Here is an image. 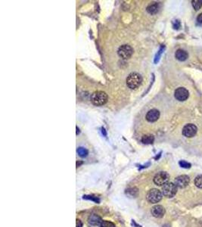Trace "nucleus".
<instances>
[{"label":"nucleus","instance_id":"423d86ee","mask_svg":"<svg viewBox=\"0 0 202 227\" xmlns=\"http://www.w3.org/2000/svg\"><path fill=\"white\" fill-rule=\"evenodd\" d=\"M170 179V176L167 173L164 171L159 172L154 176V182L155 185L158 186H163L166 183H167Z\"/></svg>","mask_w":202,"mask_h":227},{"label":"nucleus","instance_id":"a878e982","mask_svg":"<svg viewBox=\"0 0 202 227\" xmlns=\"http://www.w3.org/2000/svg\"><path fill=\"white\" fill-rule=\"evenodd\" d=\"M76 128H77V135H78V133H80V130H79L77 126V127H76Z\"/></svg>","mask_w":202,"mask_h":227},{"label":"nucleus","instance_id":"dca6fc26","mask_svg":"<svg viewBox=\"0 0 202 227\" xmlns=\"http://www.w3.org/2000/svg\"><path fill=\"white\" fill-rule=\"evenodd\" d=\"M77 154H78L79 156H80L81 157H85L88 155V151L85 148L80 147V148H77Z\"/></svg>","mask_w":202,"mask_h":227},{"label":"nucleus","instance_id":"0eeeda50","mask_svg":"<svg viewBox=\"0 0 202 227\" xmlns=\"http://www.w3.org/2000/svg\"><path fill=\"white\" fill-rule=\"evenodd\" d=\"M198 131L197 126L194 124H186L183 129V134L184 136L188 137V138H191L195 136Z\"/></svg>","mask_w":202,"mask_h":227},{"label":"nucleus","instance_id":"ddd939ff","mask_svg":"<svg viewBox=\"0 0 202 227\" xmlns=\"http://www.w3.org/2000/svg\"><path fill=\"white\" fill-rule=\"evenodd\" d=\"M175 57L179 61H184L188 58V54L186 51L183 50V49H178L175 53Z\"/></svg>","mask_w":202,"mask_h":227},{"label":"nucleus","instance_id":"2eb2a0df","mask_svg":"<svg viewBox=\"0 0 202 227\" xmlns=\"http://www.w3.org/2000/svg\"><path fill=\"white\" fill-rule=\"evenodd\" d=\"M158 10H159V6L157 3L151 4L147 7V11L151 15H155L156 13H157Z\"/></svg>","mask_w":202,"mask_h":227},{"label":"nucleus","instance_id":"9d476101","mask_svg":"<svg viewBox=\"0 0 202 227\" xmlns=\"http://www.w3.org/2000/svg\"><path fill=\"white\" fill-rule=\"evenodd\" d=\"M152 214L156 218H161L165 214V209L163 206L155 205L151 210Z\"/></svg>","mask_w":202,"mask_h":227},{"label":"nucleus","instance_id":"6ab92c4d","mask_svg":"<svg viewBox=\"0 0 202 227\" xmlns=\"http://www.w3.org/2000/svg\"><path fill=\"white\" fill-rule=\"evenodd\" d=\"M195 185L199 189H202V175H199L195 178Z\"/></svg>","mask_w":202,"mask_h":227},{"label":"nucleus","instance_id":"20e7f679","mask_svg":"<svg viewBox=\"0 0 202 227\" xmlns=\"http://www.w3.org/2000/svg\"><path fill=\"white\" fill-rule=\"evenodd\" d=\"M177 192V186L173 182H167L162 186V194L166 198H173Z\"/></svg>","mask_w":202,"mask_h":227},{"label":"nucleus","instance_id":"9b49d317","mask_svg":"<svg viewBox=\"0 0 202 227\" xmlns=\"http://www.w3.org/2000/svg\"><path fill=\"white\" fill-rule=\"evenodd\" d=\"M160 117V112L157 109H152L146 114V120L149 122H155Z\"/></svg>","mask_w":202,"mask_h":227},{"label":"nucleus","instance_id":"f257e3e1","mask_svg":"<svg viewBox=\"0 0 202 227\" xmlns=\"http://www.w3.org/2000/svg\"><path fill=\"white\" fill-rule=\"evenodd\" d=\"M142 77L138 73H131L127 78V85L131 89H136L141 85Z\"/></svg>","mask_w":202,"mask_h":227},{"label":"nucleus","instance_id":"412c9836","mask_svg":"<svg viewBox=\"0 0 202 227\" xmlns=\"http://www.w3.org/2000/svg\"><path fill=\"white\" fill-rule=\"evenodd\" d=\"M101 227H115V225L112 222L107 221V220H102L100 225Z\"/></svg>","mask_w":202,"mask_h":227},{"label":"nucleus","instance_id":"a211bd4d","mask_svg":"<svg viewBox=\"0 0 202 227\" xmlns=\"http://www.w3.org/2000/svg\"><path fill=\"white\" fill-rule=\"evenodd\" d=\"M83 198V199H86V200L92 201L95 202V203H97V204H98V203L100 202L99 198H98V197L94 196V195H84Z\"/></svg>","mask_w":202,"mask_h":227},{"label":"nucleus","instance_id":"aec40b11","mask_svg":"<svg viewBox=\"0 0 202 227\" xmlns=\"http://www.w3.org/2000/svg\"><path fill=\"white\" fill-rule=\"evenodd\" d=\"M138 192L137 189L136 188H131V189H128L126 190V193L128 194L129 195H130L131 197H135L136 195Z\"/></svg>","mask_w":202,"mask_h":227},{"label":"nucleus","instance_id":"b1692460","mask_svg":"<svg viewBox=\"0 0 202 227\" xmlns=\"http://www.w3.org/2000/svg\"><path fill=\"white\" fill-rule=\"evenodd\" d=\"M197 21H198L199 23H202V13L199 14L198 16V18H197Z\"/></svg>","mask_w":202,"mask_h":227},{"label":"nucleus","instance_id":"1a4fd4ad","mask_svg":"<svg viewBox=\"0 0 202 227\" xmlns=\"http://www.w3.org/2000/svg\"><path fill=\"white\" fill-rule=\"evenodd\" d=\"M189 182V177L186 176V175H182V176L176 177L175 179V181H174V184L177 187L180 188V189H183V188H186V186H188Z\"/></svg>","mask_w":202,"mask_h":227},{"label":"nucleus","instance_id":"f8f14e48","mask_svg":"<svg viewBox=\"0 0 202 227\" xmlns=\"http://www.w3.org/2000/svg\"><path fill=\"white\" fill-rule=\"evenodd\" d=\"M102 222V218L97 214L90 215L89 219H88V223L90 226H99L101 225Z\"/></svg>","mask_w":202,"mask_h":227},{"label":"nucleus","instance_id":"7ed1b4c3","mask_svg":"<svg viewBox=\"0 0 202 227\" xmlns=\"http://www.w3.org/2000/svg\"><path fill=\"white\" fill-rule=\"evenodd\" d=\"M162 198H163L162 192H161L157 189H152L149 190L146 195L147 201L149 203H152V204L158 203L162 199Z\"/></svg>","mask_w":202,"mask_h":227},{"label":"nucleus","instance_id":"f03ea898","mask_svg":"<svg viewBox=\"0 0 202 227\" xmlns=\"http://www.w3.org/2000/svg\"><path fill=\"white\" fill-rule=\"evenodd\" d=\"M91 101L97 106L104 105L107 101V95L103 91H96L92 94Z\"/></svg>","mask_w":202,"mask_h":227},{"label":"nucleus","instance_id":"393cba45","mask_svg":"<svg viewBox=\"0 0 202 227\" xmlns=\"http://www.w3.org/2000/svg\"><path fill=\"white\" fill-rule=\"evenodd\" d=\"M83 164V162H80V163H79L78 161H77V167H78L80 166V164Z\"/></svg>","mask_w":202,"mask_h":227},{"label":"nucleus","instance_id":"39448f33","mask_svg":"<svg viewBox=\"0 0 202 227\" xmlns=\"http://www.w3.org/2000/svg\"><path fill=\"white\" fill-rule=\"evenodd\" d=\"M133 53V49L132 47L129 45H122L121 46L119 47L117 50L118 55L123 59H128L132 56Z\"/></svg>","mask_w":202,"mask_h":227},{"label":"nucleus","instance_id":"4468645a","mask_svg":"<svg viewBox=\"0 0 202 227\" xmlns=\"http://www.w3.org/2000/svg\"><path fill=\"white\" fill-rule=\"evenodd\" d=\"M142 143L143 144H152L154 143V137L153 135H151V134H147V135H144L142 137Z\"/></svg>","mask_w":202,"mask_h":227},{"label":"nucleus","instance_id":"f3484780","mask_svg":"<svg viewBox=\"0 0 202 227\" xmlns=\"http://www.w3.org/2000/svg\"><path fill=\"white\" fill-rule=\"evenodd\" d=\"M191 4H192V6L196 11L199 10L202 7L201 0H193V1H191Z\"/></svg>","mask_w":202,"mask_h":227},{"label":"nucleus","instance_id":"6e6552de","mask_svg":"<svg viewBox=\"0 0 202 227\" xmlns=\"http://www.w3.org/2000/svg\"><path fill=\"white\" fill-rule=\"evenodd\" d=\"M174 96H175V98L177 100H179L180 101H186V99H188V96H189V92L186 88L179 87V88H177L176 89Z\"/></svg>","mask_w":202,"mask_h":227},{"label":"nucleus","instance_id":"4be33fe9","mask_svg":"<svg viewBox=\"0 0 202 227\" xmlns=\"http://www.w3.org/2000/svg\"><path fill=\"white\" fill-rule=\"evenodd\" d=\"M179 165L183 168H190L191 167V164L188 163L186 160H181L179 161Z\"/></svg>","mask_w":202,"mask_h":227},{"label":"nucleus","instance_id":"5701e85b","mask_svg":"<svg viewBox=\"0 0 202 227\" xmlns=\"http://www.w3.org/2000/svg\"><path fill=\"white\" fill-rule=\"evenodd\" d=\"M76 227H83V223L80 220L77 219L76 220Z\"/></svg>","mask_w":202,"mask_h":227}]
</instances>
